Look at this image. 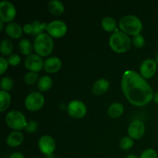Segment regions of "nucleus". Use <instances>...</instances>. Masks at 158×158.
Returning a JSON list of instances; mask_svg holds the SVG:
<instances>
[{
    "mask_svg": "<svg viewBox=\"0 0 158 158\" xmlns=\"http://www.w3.org/2000/svg\"><path fill=\"white\" fill-rule=\"evenodd\" d=\"M154 101H155L156 103H157V104H158V91H157V93H156L155 94H154Z\"/></svg>",
    "mask_w": 158,
    "mask_h": 158,
    "instance_id": "obj_36",
    "label": "nucleus"
},
{
    "mask_svg": "<svg viewBox=\"0 0 158 158\" xmlns=\"http://www.w3.org/2000/svg\"><path fill=\"white\" fill-rule=\"evenodd\" d=\"M46 158H54V156L52 154H49V155H46Z\"/></svg>",
    "mask_w": 158,
    "mask_h": 158,
    "instance_id": "obj_40",
    "label": "nucleus"
},
{
    "mask_svg": "<svg viewBox=\"0 0 158 158\" xmlns=\"http://www.w3.org/2000/svg\"><path fill=\"white\" fill-rule=\"evenodd\" d=\"M40 151L46 155L52 154L56 149V142L49 135H43L40 138L38 142Z\"/></svg>",
    "mask_w": 158,
    "mask_h": 158,
    "instance_id": "obj_11",
    "label": "nucleus"
},
{
    "mask_svg": "<svg viewBox=\"0 0 158 158\" xmlns=\"http://www.w3.org/2000/svg\"><path fill=\"white\" fill-rule=\"evenodd\" d=\"M3 23H4V22L3 21H0V29H1V30H2L3 29V27H4V24H3Z\"/></svg>",
    "mask_w": 158,
    "mask_h": 158,
    "instance_id": "obj_38",
    "label": "nucleus"
},
{
    "mask_svg": "<svg viewBox=\"0 0 158 158\" xmlns=\"http://www.w3.org/2000/svg\"><path fill=\"white\" fill-rule=\"evenodd\" d=\"M48 9L49 12L55 15H60L64 12V5L60 0H52L48 3Z\"/></svg>",
    "mask_w": 158,
    "mask_h": 158,
    "instance_id": "obj_18",
    "label": "nucleus"
},
{
    "mask_svg": "<svg viewBox=\"0 0 158 158\" xmlns=\"http://www.w3.org/2000/svg\"><path fill=\"white\" fill-rule=\"evenodd\" d=\"M119 26L123 32L134 36L140 34L143 29V24L140 19L134 15H127L122 17L119 22Z\"/></svg>",
    "mask_w": 158,
    "mask_h": 158,
    "instance_id": "obj_3",
    "label": "nucleus"
},
{
    "mask_svg": "<svg viewBox=\"0 0 158 158\" xmlns=\"http://www.w3.org/2000/svg\"><path fill=\"white\" fill-rule=\"evenodd\" d=\"M102 28L106 32H113L117 29V23L115 19L110 16H106L102 19Z\"/></svg>",
    "mask_w": 158,
    "mask_h": 158,
    "instance_id": "obj_20",
    "label": "nucleus"
},
{
    "mask_svg": "<svg viewBox=\"0 0 158 158\" xmlns=\"http://www.w3.org/2000/svg\"><path fill=\"white\" fill-rule=\"evenodd\" d=\"M9 158H25L24 155L20 152H15L12 154H11Z\"/></svg>",
    "mask_w": 158,
    "mask_h": 158,
    "instance_id": "obj_35",
    "label": "nucleus"
},
{
    "mask_svg": "<svg viewBox=\"0 0 158 158\" xmlns=\"http://www.w3.org/2000/svg\"><path fill=\"white\" fill-rule=\"evenodd\" d=\"M11 103V96L7 91H0V111L3 112L9 106Z\"/></svg>",
    "mask_w": 158,
    "mask_h": 158,
    "instance_id": "obj_22",
    "label": "nucleus"
},
{
    "mask_svg": "<svg viewBox=\"0 0 158 158\" xmlns=\"http://www.w3.org/2000/svg\"><path fill=\"white\" fill-rule=\"evenodd\" d=\"M68 114L76 119H80L86 114V106L80 100H73L68 104Z\"/></svg>",
    "mask_w": 158,
    "mask_h": 158,
    "instance_id": "obj_9",
    "label": "nucleus"
},
{
    "mask_svg": "<svg viewBox=\"0 0 158 158\" xmlns=\"http://www.w3.org/2000/svg\"><path fill=\"white\" fill-rule=\"evenodd\" d=\"M43 60L38 54H30L26 56L24 60V65L28 69L32 72H39L43 67Z\"/></svg>",
    "mask_w": 158,
    "mask_h": 158,
    "instance_id": "obj_10",
    "label": "nucleus"
},
{
    "mask_svg": "<svg viewBox=\"0 0 158 158\" xmlns=\"http://www.w3.org/2000/svg\"><path fill=\"white\" fill-rule=\"evenodd\" d=\"M32 25L33 26V32H32V34L37 35L43 33V31L44 29H46V26H47V24H46V23H41L40 21H37V20H35V21L32 22Z\"/></svg>",
    "mask_w": 158,
    "mask_h": 158,
    "instance_id": "obj_25",
    "label": "nucleus"
},
{
    "mask_svg": "<svg viewBox=\"0 0 158 158\" xmlns=\"http://www.w3.org/2000/svg\"><path fill=\"white\" fill-rule=\"evenodd\" d=\"M121 89L128 101L134 106H145L154 98L151 86L136 71L124 72L121 79Z\"/></svg>",
    "mask_w": 158,
    "mask_h": 158,
    "instance_id": "obj_1",
    "label": "nucleus"
},
{
    "mask_svg": "<svg viewBox=\"0 0 158 158\" xmlns=\"http://www.w3.org/2000/svg\"><path fill=\"white\" fill-rule=\"evenodd\" d=\"M16 14V10L11 2L9 1H2L0 2V18L3 22L12 21ZM12 23V22H11Z\"/></svg>",
    "mask_w": 158,
    "mask_h": 158,
    "instance_id": "obj_8",
    "label": "nucleus"
},
{
    "mask_svg": "<svg viewBox=\"0 0 158 158\" xmlns=\"http://www.w3.org/2000/svg\"><path fill=\"white\" fill-rule=\"evenodd\" d=\"M37 79H38V74L37 73L32 71L26 73L24 76V81L27 84H33L36 82Z\"/></svg>",
    "mask_w": 158,
    "mask_h": 158,
    "instance_id": "obj_28",
    "label": "nucleus"
},
{
    "mask_svg": "<svg viewBox=\"0 0 158 158\" xmlns=\"http://www.w3.org/2000/svg\"><path fill=\"white\" fill-rule=\"evenodd\" d=\"M124 111V108L122 103H113L108 107V114L112 118H118L123 114Z\"/></svg>",
    "mask_w": 158,
    "mask_h": 158,
    "instance_id": "obj_19",
    "label": "nucleus"
},
{
    "mask_svg": "<svg viewBox=\"0 0 158 158\" xmlns=\"http://www.w3.org/2000/svg\"><path fill=\"white\" fill-rule=\"evenodd\" d=\"M126 158H138V157L136 155H134V154H129L128 156H127Z\"/></svg>",
    "mask_w": 158,
    "mask_h": 158,
    "instance_id": "obj_37",
    "label": "nucleus"
},
{
    "mask_svg": "<svg viewBox=\"0 0 158 158\" xmlns=\"http://www.w3.org/2000/svg\"><path fill=\"white\" fill-rule=\"evenodd\" d=\"M23 32H25L27 34H30L33 32V26L30 23H27V24H25L23 26Z\"/></svg>",
    "mask_w": 158,
    "mask_h": 158,
    "instance_id": "obj_34",
    "label": "nucleus"
},
{
    "mask_svg": "<svg viewBox=\"0 0 158 158\" xmlns=\"http://www.w3.org/2000/svg\"><path fill=\"white\" fill-rule=\"evenodd\" d=\"M33 47L38 55L40 56H46L52 52L53 40L49 34L43 32L35 38Z\"/></svg>",
    "mask_w": 158,
    "mask_h": 158,
    "instance_id": "obj_4",
    "label": "nucleus"
},
{
    "mask_svg": "<svg viewBox=\"0 0 158 158\" xmlns=\"http://www.w3.org/2000/svg\"><path fill=\"white\" fill-rule=\"evenodd\" d=\"M23 29L16 23H9L6 26V33L12 39H18L23 35Z\"/></svg>",
    "mask_w": 158,
    "mask_h": 158,
    "instance_id": "obj_15",
    "label": "nucleus"
},
{
    "mask_svg": "<svg viewBox=\"0 0 158 158\" xmlns=\"http://www.w3.org/2000/svg\"><path fill=\"white\" fill-rule=\"evenodd\" d=\"M13 86V81L9 77H4L1 80V89L2 90L9 91L11 90Z\"/></svg>",
    "mask_w": 158,
    "mask_h": 158,
    "instance_id": "obj_27",
    "label": "nucleus"
},
{
    "mask_svg": "<svg viewBox=\"0 0 158 158\" xmlns=\"http://www.w3.org/2000/svg\"><path fill=\"white\" fill-rule=\"evenodd\" d=\"M9 62L8 60L5 59L3 56L0 57V73L3 74L8 69Z\"/></svg>",
    "mask_w": 158,
    "mask_h": 158,
    "instance_id": "obj_33",
    "label": "nucleus"
},
{
    "mask_svg": "<svg viewBox=\"0 0 158 158\" xmlns=\"http://www.w3.org/2000/svg\"><path fill=\"white\" fill-rule=\"evenodd\" d=\"M128 134L133 139H140L143 136L145 132L144 124L139 120H134L130 123L127 129Z\"/></svg>",
    "mask_w": 158,
    "mask_h": 158,
    "instance_id": "obj_13",
    "label": "nucleus"
},
{
    "mask_svg": "<svg viewBox=\"0 0 158 158\" xmlns=\"http://www.w3.org/2000/svg\"><path fill=\"white\" fill-rule=\"evenodd\" d=\"M46 31L50 36L60 38L67 32V26L62 20H53L47 24Z\"/></svg>",
    "mask_w": 158,
    "mask_h": 158,
    "instance_id": "obj_7",
    "label": "nucleus"
},
{
    "mask_svg": "<svg viewBox=\"0 0 158 158\" xmlns=\"http://www.w3.org/2000/svg\"><path fill=\"white\" fill-rule=\"evenodd\" d=\"M157 65L155 60L152 59L143 60L140 66V74L144 79L151 78L157 71Z\"/></svg>",
    "mask_w": 158,
    "mask_h": 158,
    "instance_id": "obj_12",
    "label": "nucleus"
},
{
    "mask_svg": "<svg viewBox=\"0 0 158 158\" xmlns=\"http://www.w3.org/2000/svg\"><path fill=\"white\" fill-rule=\"evenodd\" d=\"M13 49V45L11 40L9 39H4L1 42L0 45V51L3 56H10Z\"/></svg>",
    "mask_w": 158,
    "mask_h": 158,
    "instance_id": "obj_24",
    "label": "nucleus"
},
{
    "mask_svg": "<svg viewBox=\"0 0 158 158\" xmlns=\"http://www.w3.org/2000/svg\"><path fill=\"white\" fill-rule=\"evenodd\" d=\"M37 127H38V124H37L36 122L34 121V120H30V121L27 122L25 130L28 133H33L36 131Z\"/></svg>",
    "mask_w": 158,
    "mask_h": 158,
    "instance_id": "obj_32",
    "label": "nucleus"
},
{
    "mask_svg": "<svg viewBox=\"0 0 158 158\" xmlns=\"http://www.w3.org/2000/svg\"><path fill=\"white\" fill-rule=\"evenodd\" d=\"M6 122L9 127L15 131L23 129L27 124L24 114L19 110L9 111L6 115Z\"/></svg>",
    "mask_w": 158,
    "mask_h": 158,
    "instance_id": "obj_5",
    "label": "nucleus"
},
{
    "mask_svg": "<svg viewBox=\"0 0 158 158\" xmlns=\"http://www.w3.org/2000/svg\"><path fill=\"white\" fill-rule=\"evenodd\" d=\"M44 103V97L39 92L30 93L25 100V106L30 111H37L43 107Z\"/></svg>",
    "mask_w": 158,
    "mask_h": 158,
    "instance_id": "obj_6",
    "label": "nucleus"
},
{
    "mask_svg": "<svg viewBox=\"0 0 158 158\" xmlns=\"http://www.w3.org/2000/svg\"><path fill=\"white\" fill-rule=\"evenodd\" d=\"M19 49L21 53L24 55H30L32 50V46L27 39H22L19 43Z\"/></svg>",
    "mask_w": 158,
    "mask_h": 158,
    "instance_id": "obj_23",
    "label": "nucleus"
},
{
    "mask_svg": "<svg viewBox=\"0 0 158 158\" xmlns=\"http://www.w3.org/2000/svg\"><path fill=\"white\" fill-rule=\"evenodd\" d=\"M109 45L113 50L121 53L131 48V40L127 34L117 29L110 36Z\"/></svg>",
    "mask_w": 158,
    "mask_h": 158,
    "instance_id": "obj_2",
    "label": "nucleus"
},
{
    "mask_svg": "<svg viewBox=\"0 0 158 158\" xmlns=\"http://www.w3.org/2000/svg\"><path fill=\"white\" fill-rule=\"evenodd\" d=\"M134 145V140L130 136L123 137L120 141V147L123 150H129Z\"/></svg>",
    "mask_w": 158,
    "mask_h": 158,
    "instance_id": "obj_26",
    "label": "nucleus"
},
{
    "mask_svg": "<svg viewBox=\"0 0 158 158\" xmlns=\"http://www.w3.org/2000/svg\"><path fill=\"white\" fill-rule=\"evenodd\" d=\"M140 158H157V154L152 148H148L141 153Z\"/></svg>",
    "mask_w": 158,
    "mask_h": 158,
    "instance_id": "obj_30",
    "label": "nucleus"
},
{
    "mask_svg": "<svg viewBox=\"0 0 158 158\" xmlns=\"http://www.w3.org/2000/svg\"><path fill=\"white\" fill-rule=\"evenodd\" d=\"M52 80L49 76H43L38 80V88L40 91H47L52 87Z\"/></svg>",
    "mask_w": 158,
    "mask_h": 158,
    "instance_id": "obj_21",
    "label": "nucleus"
},
{
    "mask_svg": "<svg viewBox=\"0 0 158 158\" xmlns=\"http://www.w3.org/2000/svg\"><path fill=\"white\" fill-rule=\"evenodd\" d=\"M110 87V83L106 79H99L93 85L92 91L96 95H101L106 93Z\"/></svg>",
    "mask_w": 158,
    "mask_h": 158,
    "instance_id": "obj_16",
    "label": "nucleus"
},
{
    "mask_svg": "<svg viewBox=\"0 0 158 158\" xmlns=\"http://www.w3.org/2000/svg\"><path fill=\"white\" fill-rule=\"evenodd\" d=\"M155 61H156V63H157L158 64V52L157 54H156V56H155Z\"/></svg>",
    "mask_w": 158,
    "mask_h": 158,
    "instance_id": "obj_39",
    "label": "nucleus"
},
{
    "mask_svg": "<svg viewBox=\"0 0 158 158\" xmlns=\"http://www.w3.org/2000/svg\"><path fill=\"white\" fill-rule=\"evenodd\" d=\"M20 61H21V58L16 53L11 54L9 56V59H8L9 64H10L11 66H17V65L19 64Z\"/></svg>",
    "mask_w": 158,
    "mask_h": 158,
    "instance_id": "obj_31",
    "label": "nucleus"
},
{
    "mask_svg": "<svg viewBox=\"0 0 158 158\" xmlns=\"http://www.w3.org/2000/svg\"><path fill=\"white\" fill-rule=\"evenodd\" d=\"M23 134L19 131H14L9 134L6 140V143L10 147H18L23 143Z\"/></svg>",
    "mask_w": 158,
    "mask_h": 158,
    "instance_id": "obj_17",
    "label": "nucleus"
},
{
    "mask_svg": "<svg viewBox=\"0 0 158 158\" xmlns=\"http://www.w3.org/2000/svg\"><path fill=\"white\" fill-rule=\"evenodd\" d=\"M133 44L135 47L137 48H141L142 46H144L145 44V40L144 37L141 35V34H138L133 37Z\"/></svg>",
    "mask_w": 158,
    "mask_h": 158,
    "instance_id": "obj_29",
    "label": "nucleus"
},
{
    "mask_svg": "<svg viewBox=\"0 0 158 158\" xmlns=\"http://www.w3.org/2000/svg\"><path fill=\"white\" fill-rule=\"evenodd\" d=\"M34 158H40V157H34Z\"/></svg>",
    "mask_w": 158,
    "mask_h": 158,
    "instance_id": "obj_41",
    "label": "nucleus"
},
{
    "mask_svg": "<svg viewBox=\"0 0 158 158\" xmlns=\"http://www.w3.org/2000/svg\"><path fill=\"white\" fill-rule=\"evenodd\" d=\"M62 66V61L59 57L51 56L46 59L43 63V69L46 72L53 73L60 69Z\"/></svg>",
    "mask_w": 158,
    "mask_h": 158,
    "instance_id": "obj_14",
    "label": "nucleus"
}]
</instances>
